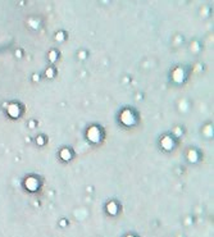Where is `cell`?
<instances>
[{
  "instance_id": "cell-1",
  "label": "cell",
  "mask_w": 214,
  "mask_h": 237,
  "mask_svg": "<svg viewBox=\"0 0 214 237\" xmlns=\"http://www.w3.org/2000/svg\"><path fill=\"white\" fill-rule=\"evenodd\" d=\"M87 137L90 141L92 142H99L100 141V129H99L98 127H91L89 128L87 131Z\"/></svg>"
},
{
  "instance_id": "cell-2",
  "label": "cell",
  "mask_w": 214,
  "mask_h": 237,
  "mask_svg": "<svg viewBox=\"0 0 214 237\" xmlns=\"http://www.w3.org/2000/svg\"><path fill=\"white\" fill-rule=\"evenodd\" d=\"M25 186L28 191H36L37 188H39V181L36 180L35 177H28L27 180L25 181Z\"/></svg>"
},
{
  "instance_id": "cell-3",
  "label": "cell",
  "mask_w": 214,
  "mask_h": 237,
  "mask_svg": "<svg viewBox=\"0 0 214 237\" xmlns=\"http://www.w3.org/2000/svg\"><path fill=\"white\" fill-rule=\"evenodd\" d=\"M121 120L126 126H131L132 123H134V114H132L131 110H125L121 115Z\"/></svg>"
},
{
  "instance_id": "cell-4",
  "label": "cell",
  "mask_w": 214,
  "mask_h": 237,
  "mask_svg": "<svg viewBox=\"0 0 214 237\" xmlns=\"http://www.w3.org/2000/svg\"><path fill=\"white\" fill-rule=\"evenodd\" d=\"M8 113L12 118H17L20 115V106L17 104H11L8 106Z\"/></svg>"
},
{
  "instance_id": "cell-5",
  "label": "cell",
  "mask_w": 214,
  "mask_h": 237,
  "mask_svg": "<svg viewBox=\"0 0 214 237\" xmlns=\"http://www.w3.org/2000/svg\"><path fill=\"white\" fill-rule=\"evenodd\" d=\"M161 145H163V147L165 149V150H169V149H172V146H173V141L170 140V137H164L163 140H161Z\"/></svg>"
},
{
  "instance_id": "cell-6",
  "label": "cell",
  "mask_w": 214,
  "mask_h": 237,
  "mask_svg": "<svg viewBox=\"0 0 214 237\" xmlns=\"http://www.w3.org/2000/svg\"><path fill=\"white\" fill-rule=\"evenodd\" d=\"M60 158L63 159V160H69L71 158H72V155H71V151L68 149H63L60 151Z\"/></svg>"
},
{
  "instance_id": "cell-7",
  "label": "cell",
  "mask_w": 214,
  "mask_h": 237,
  "mask_svg": "<svg viewBox=\"0 0 214 237\" xmlns=\"http://www.w3.org/2000/svg\"><path fill=\"white\" fill-rule=\"evenodd\" d=\"M108 211L112 213V214H116L117 213V206L114 202H110V204H108Z\"/></svg>"
},
{
  "instance_id": "cell-8",
  "label": "cell",
  "mask_w": 214,
  "mask_h": 237,
  "mask_svg": "<svg viewBox=\"0 0 214 237\" xmlns=\"http://www.w3.org/2000/svg\"><path fill=\"white\" fill-rule=\"evenodd\" d=\"M49 58H50V60H51V62H54V60H55V58H56V51H54V50H53V51H50V56H49Z\"/></svg>"
},
{
  "instance_id": "cell-9",
  "label": "cell",
  "mask_w": 214,
  "mask_h": 237,
  "mask_svg": "<svg viewBox=\"0 0 214 237\" xmlns=\"http://www.w3.org/2000/svg\"><path fill=\"white\" fill-rule=\"evenodd\" d=\"M46 76H49V77H53V76H54V73H53V69H46Z\"/></svg>"
},
{
  "instance_id": "cell-10",
  "label": "cell",
  "mask_w": 214,
  "mask_h": 237,
  "mask_svg": "<svg viewBox=\"0 0 214 237\" xmlns=\"http://www.w3.org/2000/svg\"><path fill=\"white\" fill-rule=\"evenodd\" d=\"M36 142H39L40 145H42V144H44V138H42L41 136H39V137L36 138Z\"/></svg>"
},
{
  "instance_id": "cell-11",
  "label": "cell",
  "mask_w": 214,
  "mask_h": 237,
  "mask_svg": "<svg viewBox=\"0 0 214 237\" xmlns=\"http://www.w3.org/2000/svg\"><path fill=\"white\" fill-rule=\"evenodd\" d=\"M55 37H56V40H63V33H62V32H59V33H58V35H56Z\"/></svg>"
},
{
  "instance_id": "cell-12",
  "label": "cell",
  "mask_w": 214,
  "mask_h": 237,
  "mask_svg": "<svg viewBox=\"0 0 214 237\" xmlns=\"http://www.w3.org/2000/svg\"><path fill=\"white\" fill-rule=\"evenodd\" d=\"M34 126H35V122H31V123H30V127H31V128H34Z\"/></svg>"
},
{
  "instance_id": "cell-13",
  "label": "cell",
  "mask_w": 214,
  "mask_h": 237,
  "mask_svg": "<svg viewBox=\"0 0 214 237\" xmlns=\"http://www.w3.org/2000/svg\"><path fill=\"white\" fill-rule=\"evenodd\" d=\"M128 237H134V236H128Z\"/></svg>"
}]
</instances>
